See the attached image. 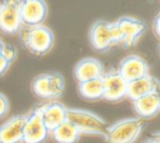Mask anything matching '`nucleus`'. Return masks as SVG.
<instances>
[{"mask_svg":"<svg viewBox=\"0 0 160 143\" xmlns=\"http://www.w3.org/2000/svg\"><path fill=\"white\" fill-rule=\"evenodd\" d=\"M23 47L32 55L42 57L53 48L55 34L49 26L42 24L36 26H23L19 32Z\"/></svg>","mask_w":160,"mask_h":143,"instance_id":"nucleus-1","label":"nucleus"},{"mask_svg":"<svg viewBox=\"0 0 160 143\" xmlns=\"http://www.w3.org/2000/svg\"><path fill=\"white\" fill-rule=\"evenodd\" d=\"M145 126V120L138 117L123 118L106 129L103 139L107 143H134Z\"/></svg>","mask_w":160,"mask_h":143,"instance_id":"nucleus-2","label":"nucleus"},{"mask_svg":"<svg viewBox=\"0 0 160 143\" xmlns=\"http://www.w3.org/2000/svg\"><path fill=\"white\" fill-rule=\"evenodd\" d=\"M64 88V77L58 71L37 74L31 82V91L33 95L42 99L57 101L63 95Z\"/></svg>","mask_w":160,"mask_h":143,"instance_id":"nucleus-3","label":"nucleus"},{"mask_svg":"<svg viewBox=\"0 0 160 143\" xmlns=\"http://www.w3.org/2000/svg\"><path fill=\"white\" fill-rule=\"evenodd\" d=\"M67 120L78 128L81 135L102 137L106 133L107 122L96 113L83 108L68 107Z\"/></svg>","mask_w":160,"mask_h":143,"instance_id":"nucleus-4","label":"nucleus"},{"mask_svg":"<svg viewBox=\"0 0 160 143\" xmlns=\"http://www.w3.org/2000/svg\"><path fill=\"white\" fill-rule=\"evenodd\" d=\"M88 40L94 50L100 53L109 50L114 45L119 44V32L116 22L97 20L89 29Z\"/></svg>","mask_w":160,"mask_h":143,"instance_id":"nucleus-5","label":"nucleus"},{"mask_svg":"<svg viewBox=\"0 0 160 143\" xmlns=\"http://www.w3.org/2000/svg\"><path fill=\"white\" fill-rule=\"evenodd\" d=\"M119 32V44L130 48L137 44L144 34L146 25L142 20L133 17H121L116 21Z\"/></svg>","mask_w":160,"mask_h":143,"instance_id":"nucleus-6","label":"nucleus"},{"mask_svg":"<svg viewBox=\"0 0 160 143\" xmlns=\"http://www.w3.org/2000/svg\"><path fill=\"white\" fill-rule=\"evenodd\" d=\"M50 137V131L45 126L38 106L26 114L23 130V143H45Z\"/></svg>","mask_w":160,"mask_h":143,"instance_id":"nucleus-7","label":"nucleus"},{"mask_svg":"<svg viewBox=\"0 0 160 143\" xmlns=\"http://www.w3.org/2000/svg\"><path fill=\"white\" fill-rule=\"evenodd\" d=\"M103 86L102 99L110 103H118L128 96V82L121 77L117 69L105 72L101 77Z\"/></svg>","mask_w":160,"mask_h":143,"instance_id":"nucleus-8","label":"nucleus"},{"mask_svg":"<svg viewBox=\"0 0 160 143\" xmlns=\"http://www.w3.org/2000/svg\"><path fill=\"white\" fill-rule=\"evenodd\" d=\"M23 23L20 14V1H3L0 3V32L8 35L19 34Z\"/></svg>","mask_w":160,"mask_h":143,"instance_id":"nucleus-9","label":"nucleus"},{"mask_svg":"<svg viewBox=\"0 0 160 143\" xmlns=\"http://www.w3.org/2000/svg\"><path fill=\"white\" fill-rule=\"evenodd\" d=\"M20 14L23 26L42 25L48 15V6L42 0L20 1Z\"/></svg>","mask_w":160,"mask_h":143,"instance_id":"nucleus-10","label":"nucleus"},{"mask_svg":"<svg viewBox=\"0 0 160 143\" xmlns=\"http://www.w3.org/2000/svg\"><path fill=\"white\" fill-rule=\"evenodd\" d=\"M117 70L128 83L149 74V66L147 61L134 54L123 58Z\"/></svg>","mask_w":160,"mask_h":143,"instance_id":"nucleus-11","label":"nucleus"},{"mask_svg":"<svg viewBox=\"0 0 160 143\" xmlns=\"http://www.w3.org/2000/svg\"><path fill=\"white\" fill-rule=\"evenodd\" d=\"M38 108H39L40 116H42L45 126L50 132L63 124L64 121H67L68 107L60 102L50 101L47 104L39 105Z\"/></svg>","mask_w":160,"mask_h":143,"instance_id":"nucleus-12","label":"nucleus"},{"mask_svg":"<svg viewBox=\"0 0 160 143\" xmlns=\"http://www.w3.org/2000/svg\"><path fill=\"white\" fill-rule=\"evenodd\" d=\"M26 115H14L0 126V143H23Z\"/></svg>","mask_w":160,"mask_h":143,"instance_id":"nucleus-13","label":"nucleus"},{"mask_svg":"<svg viewBox=\"0 0 160 143\" xmlns=\"http://www.w3.org/2000/svg\"><path fill=\"white\" fill-rule=\"evenodd\" d=\"M105 73L103 66L97 58L85 57L75 65L73 74L78 83L101 78Z\"/></svg>","mask_w":160,"mask_h":143,"instance_id":"nucleus-14","label":"nucleus"},{"mask_svg":"<svg viewBox=\"0 0 160 143\" xmlns=\"http://www.w3.org/2000/svg\"><path fill=\"white\" fill-rule=\"evenodd\" d=\"M160 93V81L155 77L147 74L141 79L128 83V98L132 102L150 93Z\"/></svg>","mask_w":160,"mask_h":143,"instance_id":"nucleus-15","label":"nucleus"},{"mask_svg":"<svg viewBox=\"0 0 160 143\" xmlns=\"http://www.w3.org/2000/svg\"><path fill=\"white\" fill-rule=\"evenodd\" d=\"M133 108L141 119H150L160 114V93H150L133 102Z\"/></svg>","mask_w":160,"mask_h":143,"instance_id":"nucleus-16","label":"nucleus"},{"mask_svg":"<svg viewBox=\"0 0 160 143\" xmlns=\"http://www.w3.org/2000/svg\"><path fill=\"white\" fill-rule=\"evenodd\" d=\"M81 135L78 128L68 120L50 132V137L55 143H78Z\"/></svg>","mask_w":160,"mask_h":143,"instance_id":"nucleus-17","label":"nucleus"},{"mask_svg":"<svg viewBox=\"0 0 160 143\" xmlns=\"http://www.w3.org/2000/svg\"><path fill=\"white\" fill-rule=\"evenodd\" d=\"M78 94L81 97L87 101H99L102 99L103 96V86L101 78L89 80L86 82L78 83Z\"/></svg>","mask_w":160,"mask_h":143,"instance_id":"nucleus-18","label":"nucleus"},{"mask_svg":"<svg viewBox=\"0 0 160 143\" xmlns=\"http://www.w3.org/2000/svg\"><path fill=\"white\" fill-rule=\"evenodd\" d=\"M10 108H11V104L8 96L0 92V120L8 116V114L10 113Z\"/></svg>","mask_w":160,"mask_h":143,"instance_id":"nucleus-19","label":"nucleus"},{"mask_svg":"<svg viewBox=\"0 0 160 143\" xmlns=\"http://www.w3.org/2000/svg\"><path fill=\"white\" fill-rule=\"evenodd\" d=\"M2 55L8 59L9 61H11V62L13 63L18 58V50L13 45L6 44V46H4V48H3V51H2Z\"/></svg>","mask_w":160,"mask_h":143,"instance_id":"nucleus-20","label":"nucleus"},{"mask_svg":"<svg viewBox=\"0 0 160 143\" xmlns=\"http://www.w3.org/2000/svg\"><path fill=\"white\" fill-rule=\"evenodd\" d=\"M11 65H12V62L9 61L2 54H0V78L3 77L9 71Z\"/></svg>","mask_w":160,"mask_h":143,"instance_id":"nucleus-21","label":"nucleus"},{"mask_svg":"<svg viewBox=\"0 0 160 143\" xmlns=\"http://www.w3.org/2000/svg\"><path fill=\"white\" fill-rule=\"evenodd\" d=\"M152 28H154L155 34H156L157 37L160 40V13H158V14H157V17L155 18L154 25H152Z\"/></svg>","mask_w":160,"mask_h":143,"instance_id":"nucleus-22","label":"nucleus"},{"mask_svg":"<svg viewBox=\"0 0 160 143\" xmlns=\"http://www.w3.org/2000/svg\"><path fill=\"white\" fill-rule=\"evenodd\" d=\"M149 139L154 143H160V131H157V132L152 133Z\"/></svg>","mask_w":160,"mask_h":143,"instance_id":"nucleus-23","label":"nucleus"},{"mask_svg":"<svg viewBox=\"0 0 160 143\" xmlns=\"http://www.w3.org/2000/svg\"><path fill=\"white\" fill-rule=\"evenodd\" d=\"M4 46H6V43H4V42H3V40H2V38L0 37V54H2Z\"/></svg>","mask_w":160,"mask_h":143,"instance_id":"nucleus-24","label":"nucleus"},{"mask_svg":"<svg viewBox=\"0 0 160 143\" xmlns=\"http://www.w3.org/2000/svg\"><path fill=\"white\" fill-rule=\"evenodd\" d=\"M144 143H154V142H152V140H150V139H149V138H148V139H147V140H146V141H145V142H144Z\"/></svg>","mask_w":160,"mask_h":143,"instance_id":"nucleus-25","label":"nucleus"},{"mask_svg":"<svg viewBox=\"0 0 160 143\" xmlns=\"http://www.w3.org/2000/svg\"><path fill=\"white\" fill-rule=\"evenodd\" d=\"M158 53H159V56H160V43H159V45H158Z\"/></svg>","mask_w":160,"mask_h":143,"instance_id":"nucleus-26","label":"nucleus"}]
</instances>
